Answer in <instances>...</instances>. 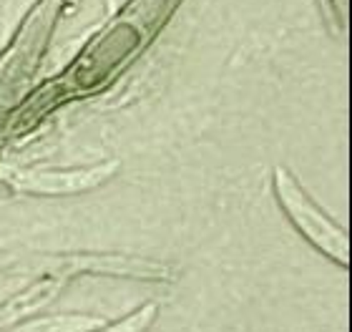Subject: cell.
Listing matches in <instances>:
<instances>
[{"mask_svg":"<svg viewBox=\"0 0 352 332\" xmlns=\"http://www.w3.org/2000/svg\"><path fill=\"white\" fill-rule=\"evenodd\" d=\"M277 184H279V194H282V201H285L287 212L294 217V221L300 224L302 232H305L309 239H315L324 252H330L332 257L345 259L347 242H345V236H342V232H338V229L332 227L330 221L324 219V217L302 197L300 189H297L292 181H287L285 174L277 177Z\"/></svg>","mask_w":352,"mask_h":332,"instance_id":"6da1fadb","label":"cell"}]
</instances>
